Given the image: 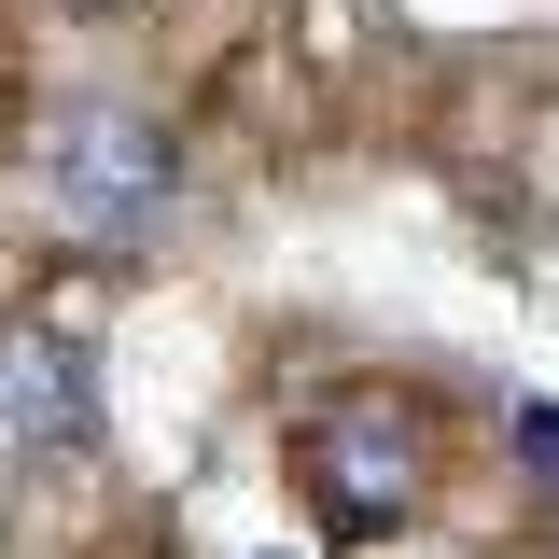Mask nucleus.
Wrapping results in <instances>:
<instances>
[{
    "mask_svg": "<svg viewBox=\"0 0 559 559\" xmlns=\"http://www.w3.org/2000/svg\"><path fill=\"white\" fill-rule=\"evenodd\" d=\"M43 168H57V224L98 238V252L168 238V210H182V140L154 127L140 98H70L57 140H43Z\"/></svg>",
    "mask_w": 559,
    "mask_h": 559,
    "instance_id": "f257e3e1",
    "label": "nucleus"
},
{
    "mask_svg": "<svg viewBox=\"0 0 559 559\" xmlns=\"http://www.w3.org/2000/svg\"><path fill=\"white\" fill-rule=\"evenodd\" d=\"M433 476V448H419L406 406H322L294 433V489L322 503V532H392Z\"/></svg>",
    "mask_w": 559,
    "mask_h": 559,
    "instance_id": "f03ea898",
    "label": "nucleus"
},
{
    "mask_svg": "<svg viewBox=\"0 0 559 559\" xmlns=\"http://www.w3.org/2000/svg\"><path fill=\"white\" fill-rule=\"evenodd\" d=\"M0 448H98V349L70 322H14L0 336Z\"/></svg>",
    "mask_w": 559,
    "mask_h": 559,
    "instance_id": "7ed1b4c3",
    "label": "nucleus"
},
{
    "mask_svg": "<svg viewBox=\"0 0 559 559\" xmlns=\"http://www.w3.org/2000/svg\"><path fill=\"white\" fill-rule=\"evenodd\" d=\"M70 14H140V0H70Z\"/></svg>",
    "mask_w": 559,
    "mask_h": 559,
    "instance_id": "20e7f679",
    "label": "nucleus"
}]
</instances>
